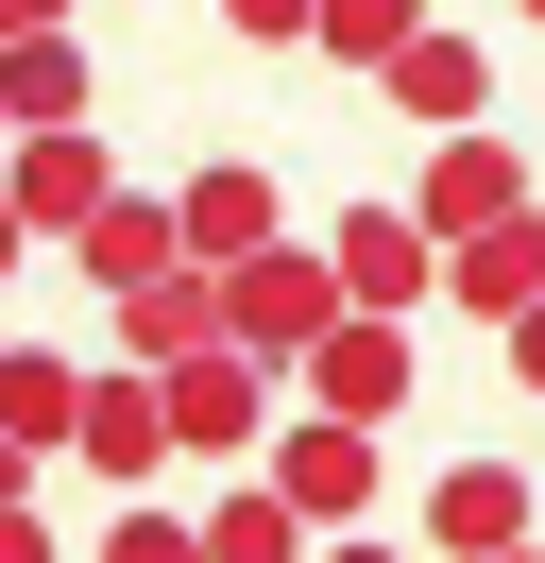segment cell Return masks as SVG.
Here are the masks:
<instances>
[{
  "label": "cell",
  "instance_id": "10",
  "mask_svg": "<svg viewBox=\"0 0 545 563\" xmlns=\"http://www.w3.org/2000/svg\"><path fill=\"white\" fill-rule=\"evenodd\" d=\"M511 206H529V154H511V137H443L426 188H409V222H426V240H477V222H511Z\"/></svg>",
  "mask_w": 545,
  "mask_h": 563
},
{
  "label": "cell",
  "instance_id": "7",
  "mask_svg": "<svg viewBox=\"0 0 545 563\" xmlns=\"http://www.w3.org/2000/svg\"><path fill=\"white\" fill-rule=\"evenodd\" d=\"M545 529V495H529V461H443L426 478V547H460V563H494V547H529Z\"/></svg>",
  "mask_w": 545,
  "mask_h": 563
},
{
  "label": "cell",
  "instance_id": "30",
  "mask_svg": "<svg viewBox=\"0 0 545 563\" xmlns=\"http://www.w3.org/2000/svg\"><path fill=\"white\" fill-rule=\"evenodd\" d=\"M529 547H545V529H529Z\"/></svg>",
  "mask_w": 545,
  "mask_h": 563
},
{
  "label": "cell",
  "instance_id": "20",
  "mask_svg": "<svg viewBox=\"0 0 545 563\" xmlns=\"http://www.w3.org/2000/svg\"><path fill=\"white\" fill-rule=\"evenodd\" d=\"M222 35H238V52H307V35H324V0H222Z\"/></svg>",
  "mask_w": 545,
  "mask_h": 563
},
{
  "label": "cell",
  "instance_id": "13",
  "mask_svg": "<svg viewBox=\"0 0 545 563\" xmlns=\"http://www.w3.org/2000/svg\"><path fill=\"white\" fill-rule=\"evenodd\" d=\"M0 427H18L34 461H68V444H86V358H52V342H0Z\"/></svg>",
  "mask_w": 545,
  "mask_h": 563
},
{
  "label": "cell",
  "instance_id": "1",
  "mask_svg": "<svg viewBox=\"0 0 545 563\" xmlns=\"http://www.w3.org/2000/svg\"><path fill=\"white\" fill-rule=\"evenodd\" d=\"M324 324H341V256H324V240H256V256H222V342H256L272 376H290Z\"/></svg>",
  "mask_w": 545,
  "mask_h": 563
},
{
  "label": "cell",
  "instance_id": "17",
  "mask_svg": "<svg viewBox=\"0 0 545 563\" xmlns=\"http://www.w3.org/2000/svg\"><path fill=\"white\" fill-rule=\"evenodd\" d=\"M204 563H307V512H290L272 478H238L222 512H204Z\"/></svg>",
  "mask_w": 545,
  "mask_h": 563
},
{
  "label": "cell",
  "instance_id": "14",
  "mask_svg": "<svg viewBox=\"0 0 545 563\" xmlns=\"http://www.w3.org/2000/svg\"><path fill=\"white\" fill-rule=\"evenodd\" d=\"M170 222H188V256L222 274V256H256V240H272V172H256V154H222V172L170 188Z\"/></svg>",
  "mask_w": 545,
  "mask_h": 563
},
{
  "label": "cell",
  "instance_id": "6",
  "mask_svg": "<svg viewBox=\"0 0 545 563\" xmlns=\"http://www.w3.org/2000/svg\"><path fill=\"white\" fill-rule=\"evenodd\" d=\"M272 495H290L307 529H358V512H375V427L290 410V427H272Z\"/></svg>",
  "mask_w": 545,
  "mask_h": 563
},
{
  "label": "cell",
  "instance_id": "24",
  "mask_svg": "<svg viewBox=\"0 0 545 563\" xmlns=\"http://www.w3.org/2000/svg\"><path fill=\"white\" fill-rule=\"evenodd\" d=\"M18 256H34V222H18V188H0V274H18Z\"/></svg>",
  "mask_w": 545,
  "mask_h": 563
},
{
  "label": "cell",
  "instance_id": "2",
  "mask_svg": "<svg viewBox=\"0 0 545 563\" xmlns=\"http://www.w3.org/2000/svg\"><path fill=\"white\" fill-rule=\"evenodd\" d=\"M154 376H170V461H256V427H272V358L256 342L154 358Z\"/></svg>",
  "mask_w": 545,
  "mask_h": 563
},
{
  "label": "cell",
  "instance_id": "4",
  "mask_svg": "<svg viewBox=\"0 0 545 563\" xmlns=\"http://www.w3.org/2000/svg\"><path fill=\"white\" fill-rule=\"evenodd\" d=\"M0 188H18V222H34V240H86V222L120 206V154H102L86 120H52V137H18V154H0Z\"/></svg>",
  "mask_w": 545,
  "mask_h": 563
},
{
  "label": "cell",
  "instance_id": "23",
  "mask_svg": "<svg viewBox=\"0 0 545 563\" xmlns=\"http://www.w3.org/2000/svg\"><path fill=\"white\" fill-rule=\"evenodd\" d=\"M18 35H68V0H0V52H18Z\"/></svg>",
  "mask_w": 545,
  "mask_h": 563
},
{
  "label": "cell",
  "instance_id": "19",
  "mask_svg": "<svg viewBox=\"0 0 545 563\" xmlns=\"http://www.w3.org/2000/svg\"><path fill=\"white\" fill-rule=\"evenodd\" d=\"M86 563H204V529H170V512H154V495H120V529H102V547H86Z\"/></svg>",
  "mask_w": 545,
  "mask_h": 563
},
{
  "label": "cell",
  "instance_id": "26",
  "mask_svg": "<svg viewBox=\"0 0 545 563\" xmlns=\"http://www.w3.org/2000/svg\"><path fill=\"white\" fill-rule=\"evenodd\" d=\"M324 563H392V547H324Z\"/></svg>",
  "mask_w": 545,
  "mask_h": 563
},
{
  "label": "cell",
  "instance_id": "18",
  "mask_svg": "<svg viewBox=\"0 0 545 563\" xmlns=\"http://www.w3.org/2000/svg\"><path fill=\"white\" fill-rule=\"evenodd\" d=\"M409 35H426V0H324V35H307V52H341V69H392Z\"/></svg>",
  "mask_w": 545,
  "mask_h": 563
},
{
  "label": "cell",
  "instance_id": "28",
  "mask_svg": "<svg viewBox=\"0 0 545 563\" xmlns=\"http://www.w3.org/2000/svg\"><path fill=\"white\" fill-rule=\"evenodd\" d=\"M494 563H545V547H494Z\"/></svg>",
  "mask_w": 545,
  "mask_h": 563
},
{
  "label": "cell",
  "instance_id": "5",
  "mask_svg": "<svg viewBox=\"0 0 545 563\" xmlns=\"http://www.w3.org/2000/svg\"><path fill=\"white\" fill-rule=\"evenodd\" d=\"M324 256H341V308H392V324L443 290V240H426L409 206H341V222H324Z\"/></svg>",
  "mask_w": 545,
  "mask_h": 563
},
{
  "label": "cell",
  "instance_id": "21",
  "mask_svg": "<svg viewBox=\"0 0 545 563\" xmlns=\"http://www.w3.org/2000/svg\"><path fill=\"white\" fill-rule=\"evenodd\" d=\"M0 563H68L52 529H34V495H0Z\"/></svg>",
  "mask_w": 545,
  "mask_h": 563
},
{
  "label": "cell",
  "instance_id": "16",
  "mask_svg": "<svg viewBox=\"0 0 545 563\" xmlns=\"http://www.w3.org/2000/svg\"><path fill=\"white\" fill-rule=\"evenodd\" d=\"M0 103H18V137L86 120V35H18V52H0Z\"/></svg>",
  "mask_w": 545,
  "mask_h": 563
},
{
  "label": "cell",
  "instance_id": "11",
  "mask_svg": "<svg viewBox=\"0 0 545 563\" xmlns=\"http://www.w3.org/2000/svg\"><path fill=\"white\" fill-rule=\"evenodd\" d=\"M443 308H477V324L545 308V206H511V222H477V240H443Z\"/></svg>",
  "mask_w": 545,
  "mask_h": 563
},
{
  "label": "cell",
  "instance_id": "8",
  "mask_svg": "<svg viewBox=\"0 0 545 563\" xmlns=\"http://www.w3.org/2000/svg\"><path fill=\"white\" fill-rule=\"evenodd\" d=\"M375 86H392V120H426V137H477V120H494V52L443 35V18H426V35H409Z\"/></svg>",
  "mask_w": 545,
  "mask_h": 563
},
{
  "label": "cell",
  "instance_id": "29",
  "mask_svg": "<svg viewBox=\"0 0 545 563\" xmlns=\"http://www.w3.org/2000/svg\"><path fill=\"white\" fill-rule=\"evenodd\" d=\"M529 18H545V0H529Z\"/></svg>",
  "mask_w": 545,
  "mask_h": 563
},
{
  "label": "cell",
  "instance_id": "25",
  "mask_svg": "<svg viewBox=\"0 0 545 563\" xmlns=\"http://www.w3.org/2000/svg\"><path fill=\"white\" fill-rule=\"evenodd\" d=\"M0 495H34V444H18V427H0Z\"/></svg>",
  "mask_w": 545,
  "mask_h": 563
},
{
  "label": "cell",
  "instance_id": "27",
  "mask_svg": "<svg viewBox=\"0 0 545 563\" xmlns=\"http://www.w3.org/2000/svg\"><path fill=\"white\" fill-rule=\"evenodd\" d=\"M0 154H18V103H0Z\"/></svg>",
  "mask_w": 545,
  "mask_h": 563
},
{
  "label": "cell",
  "instance_id": "15",
  "mask_svg": "<svg viewBox=\"0 0 545 563\" xmlns=\"http://www.w3.org/2000/svg\"><path fill=\"white\" fill-rule=\"evenodd\" d=\"M204 342H222V274L204 256L154 274V290H120V358H204Z\"/></svg>",
  "mask_w": 545,
  "mask_h": 563
},
{
  "label": "cell",
  "instance_id": "12",
  "mask_svg": "<svg viewBox=\"0 0 545 563\" xmlns=\"http://www.w3.org/2000/svg\"><path fill=\"white\" fill-rule=\"evenodd\" d=\"M68 274H86L102 308H120V290H154V274H188V222H170L154 188H120V206H102L86 240H68Z\"/></svg>",
  "mask_w": 545,
  "mask_h": 563
},
{
  "label": "cell",
  "instance_id": "3",
  "mask_svg": "<svg viewBox=\"0 0 545 563\" xmlns=\"http://www.w3.org/2000/svg\"><path fill=\"white\" fill-rule=\"evenodd\" d=\"M290 376H307V410H341V427H392V410H409V324H392V308H341L324 342L290 358Z\"/></svg>",
  "mask_w": 545,
  "mask_h": 563
},
{
  "label": "cell",
  "instance_id": "9",
  "mask_svg": "<svg viewBox=\"0 0 545 563\" xmlns=\"http://www.w3.org/2000/svg\"><path fill=\"white\" fill-rule=\"evenodd\" d=\"M68 461H102L120 495H154V461H170V376H154V358L86 376V444H68Z\"/></svg>",
  "mask_w": 545,
  "mask_h": 563
},
{
  "label": "cell",
  "instance_id": "22",
  "mask_svg": "<svg viewBox=\"0 0 545 563\" xmlns=\"http://www.w3.org/2000/svg\"><path fill=\"white\" fill-rule=\"evenodd\" d=\"M494 342H511V376H529V393H545V308H511V324H494Z\"/></svg>",
  "mask_w": 545,
  "mask_h": 563
}]
</instances>
